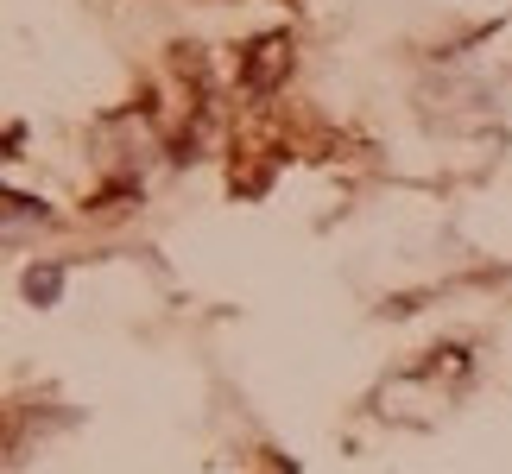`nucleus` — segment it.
<instances>
[{
	"label": "nucleus",
	"instance_id": "nucleus-1",
	"mask_svg": "<svg viewBox=\"0 0 512 474\" xmlns=\"http://www.w3.org/2000/svg\"><path fill=\"white\" fill-rule=\"evenodd\" d=\"M26 291H38V304H51V291H57V272H32Z\"/></svg>",
	"mask_w": 512,
	"mask_h": 474
}]
</instances>
